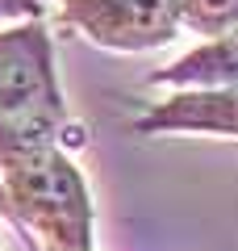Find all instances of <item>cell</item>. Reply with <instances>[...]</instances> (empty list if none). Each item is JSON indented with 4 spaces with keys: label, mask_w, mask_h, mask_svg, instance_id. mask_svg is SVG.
I'll list each match as a JSON object with an SVG mask.
<instances>
[{
    "label": "cell",
    "mask_w": 238,
    "mask_h": 251,
    "mask_svg": "<svg viewBox=\"0 0 238 251\" xmlns=\"http://www.w3.org/2000/svg\"><path fill=\"white\" fill-rule=\"evenodd\" d=\"M42 147H84V130L67 117L46 21L0 29V159Z\"/></svg>",
    "instance_id": "cell-1"
},
{
    "label": "cell",
    "mask_w": 238,
    "mask_h": 251,
    "mask_svg": "<svg viewBox=\"0 0 238 251\" xmlns=\"http://www.w3.org/2000/svg\"><path fill=\"white\" fill-rule=\"evenodd\" d=\"M13 222L46 239V251H92V193L63 147L0 159Z\"/></svg>",
    "instance_id": "cell-2"
},
{
    "label": "cell",
    "mask_w": 238,
    "mask_h": 251,
    "mask_svg": "<svg viewBox=\"0 0 238 251\" xmlns=\"http://www.w3.org/2000/svg\"><path fill=\"white\" fill-rule=\"evenodd\" d=\"M59 21L105 50H155L184 34L180 0H59Z\"/></svg>",
    "instance_id": "cell-3"
},
{
    "label": "cell",
    "mask_w": 238,
    "mask_h": 251,
    "mask_svg": "<svg viewBox=\"0 0 238 251\" xmlns=\"http://www.w3.org/2000/svg\"><path fill=\"white\" fill-rule=\"evenodd\" d=\"M138 134H226L238 138V88H176L150 100L134 122Z\"/></svg>",
    "instance_id": "cell-4"
},
{
    "label": "cell",
    "mask_w": 238,
    "mask_h": 251,
    "mask_svg": "<svg viewBox=\"0 0 238 251\" xmlns=\"http://www.w3.org/2000/svg\"><path fill=\"white\" fill-rule=\"evenodd\" d=\"M150 88H238V29L209 38L196 50L146 75Z\"/></svg>",
    "instance_id": "cell-5"
},
{
    "label": "cell",
    "mask_w": 238,
    "mask_h": 251,
    "mask_svg": "<svg viewBox=\"0 0 238 251\" xmlns=\"http://www.w3.org/2000/svg\"><path fill=\"white\" fill-rule=\"evenodd\" d=\"M180 25L209 38L238 29V0H180Z\"/></svg>",
    "instance_id": "cell-6"
},
{
    "label": "cell",
    "mask_w": 238,
    "mask_h": 251,
    "mask_svg": "<svg viewBox=\"0 0 238 251\" xmlns=\"http://www.w3.org/2000/svg\"><path fill=\"white\" fill-rule=\"evenodd\" d=\"M50 0H0V21H42Z\"/></svg>",
    "instance_id": "cell-7"
},
{
    "label": "cell",
    "mask_w": 238,
    "mask_h": 251,
    "mask_svg": "<svg viewBox=\"0 0 238 251\" xmlns=\"http://www.w3.org/2000/svg\"><path fill=\"white\" fill-rule=\"evenodd\" d=\"M0 214H4V218H13V214H9V197H4V184H0Z\"/></svg>",
    "instance_id": "cell-8"
}]
</instances>
